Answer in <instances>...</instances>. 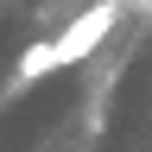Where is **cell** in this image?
Here are the masks:
<instances>
[{"mask_svg":"<svg viewBox=\"0 0 152 152\" xmlns=\"http://www.w3.org/2000/svg\"><path fill=\"white\" fill-rule=\"evenodd\" d=\"M121 13H127V0H95V7H83L57 38H38V45L19 51L13 76H19V83H38V76H57V70L83 64V57H89V51H102V38L121 26Z\"/></svg>","mask_w":152,"mask_h":152,"instance_id":"1","label":"cell"},{"mask_svg":"<svg viewBox=\"0 0 152 152\" xmlns=\"http://www.w3.org/2000/svg\"><path fill=\"white\" fill-rule=\"evenodd\" d=\"M127 7H152V0H127Z\"/></svg>","mask_w":152,"mask_h":152,"instance_id":"2","label":"cell"}]
</instances>
